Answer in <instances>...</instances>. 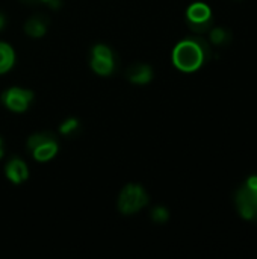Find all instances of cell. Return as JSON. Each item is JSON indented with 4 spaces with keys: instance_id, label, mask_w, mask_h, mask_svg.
<instances>
[{
    "instance_id": "cell-1",
    "label": "cell",
    "mask_w": 257,
    "mask_h": 259,
    "mask_svg": "<svg viewBox=\"0 0 257 259\" xmlns=\"http://www.w3.org/2000/svg\"><path fill=\"white\" fill-rule=\"evenodd\" d=\"M211 46L201 36L188 38L179 42L173 52L174 65L186 73L198 70L206 59L211 58Z\"/></svg>"
},
{
    "instance_id": "cell-2",
    "label": "cell",
    "mask_w": 257,
    "mask_h": 259,
    "mask_svg": "<svg viewBox=\"0 0 257 259\" xmlns=\"http://www.w3.org/2000/svg\"><path fill=\"white\" fill-rule=\"evenodd\" d=\"M148 203V196L141 185L129 184L123 188L118 197V209L123 214H135Z\"/></svg>"
},
{
    "instance_id": "cell-3",
    "label": "cell",
    "mask_w": 257,
    "mask_h": 259,
    "mask_svg": "<svg viewBox=\"0 0 257 259\" xmlns=\"http://www.w3.org/2000/svg\"><path fill=\"white\" fill-rule=\"evenodd\" d=\"M236 205L244 219L257 222V176L248 179V182L239 188Z\"/></svg>"
},
{
    "instance_id": "cell-4",
    "label": "cell",
    "mask_w": 257,
    "mask_h": 259,
    "mask_svg": "<svg viewBox=\"0 0 257 259\" xmlns=\"http://www.w3.org/2000/svg\"><path fill=\"white\" fill-rule=\"evenodd\" d=\"M188 24L195 33H204L209 32L214 26L212 12L211 8L204 3H194L186 11Z\"/></svg>"
},
{
    "instance_id": "cell-5",
    "label": "cell",
    "mask_w": 257,
    "mask_h": 259,
    "mask_svg": "<svg viewBox=\"0 0 257 259\" xmlns=\"http://www.w3.org/2000/svg\"><path fill=\"white\" fill-rule=\"evenodd\" d=\"M91 67L97 74L109 76L114 71V67H115L112 50L108 46H103V44L94 46L92 55H91Z\"/></svg>"
},
{
    "instance_id": "cell-6",
    "label": "cell",
    "mask_w": 257,
    "mask_h": 259,
    "mask_svg": "<svg viewBox=\"0 0 257 259\" xmlns=\"http://www.w3.org/2000/svg\"><path fill=\"white\" fill-rule=\"evenodd\" d=\"M33 99V93L24 88H9L2 94V102L5 106L14 112H24Z\"/></svg>"
},
{
    "instance_id": "cell-7",
    "label": "cell",
    "mask_w": 257,
    "mask_h": 259,
    "mask_svg": "<svg viewBox=\"0 0 257 259\" xmlns=\"http://www.w3.org/2000/svg\"><path fill=\"white\" fill-rule=\"evenodd\" d=\"M5 173H6V178L12 182V184H21L23 181L27 179L29 176V168L26 165L24 161L18 159V158H14L11 159L6 167H5Z\"/></svg>"
},
{
    "instance_id": "cell-8",
    "label": "cell",
    "mask_w": 257,
    "mask_h": 259,
    "mask_svg": "<svg viewBox=\"0 0 257 259\" xmlns=\"http://www.w3.org/2000/svg\"><path fill=\"white\" fill-rule=\"evenodd\" d=\"M126 77L127 80H130L132 83H138V85H144L147 82L151 80L153 77V70L150 65L147 64H135L130 65L126 70Z\"/></svg>"
},
{
    "instance_id": "cell-9",
    "label": "cell",
    "mask_w": 257,
    "mask_h": 259,
    "mask_svg": "<svg viewBox=\"0 0 257 259\" xmlns=\"http://www.w3.org/2000/svg\"><path fill=\"white\" fill-rule=\"evenodd\" d=\"M30 152H32V156L35 161H39V162L50 161L58 153V141L56 140L45 141V143L36 146L35 149H32Z\"/></svg>"
},
{
    "instance_id": "cell-10",
    "label": "cell",
    "mask_w": 257,
    "mask_h": 259,
    "mask_svg": "<svg viewBox=\"0 0 257 259\" xmlns=\"http://www.w3.org/2000/svg\"><path fill=\"white\" fill-rule=\"evenodd\" d=\"M47 18H44V15H33L30 17L26 24H24V32L32 36V38H39L45 33L47 30Z\"/></svg>"
},
{
    "instance_id": "cell-11",
    "label": "cell",
    "mask_w": 257,
    "mask_h": 259,
    "mask_svg": "<svg viewBox=\"0 0 257 259\" xmlns=\"http://www.w3.org/2000/svg\"><path fill=\"white\" fill-rule=\"evenodd\" d=\"M14 61H15L14 49L9 44L0 41V74L11 70L14 65Z\"/></svg>"
},
{
    "instance_id": "cell-12",
    "label": "cell",
    "mask_w": 257,
    "mask_h": 259,
    "mask_svg": "<svg viewBox=\"0 0 257 259\" xmlns=\"http://www.w3.org/2000/svg\"><path fill=\"white\" fill-rule=\"evenodd\" d=\"M209 39L215 46H226L232 41V33L224 27H212L209 30Z\"/></svg>"
},
{
    "instance_id": "cell-13",
    "label": "cell",
    "mask_w": 257,
    "mask_h": 259,
    "mask_svg": "<svg viewBox=\"0 0 257 259\" xmlns=\"http://www.w3.org/2000/svg\"><path fill=\"white\" fill-rule=\"evenodd\" d=\"M50 140H56V137H55L53 134H50V132L35 134V135H32V137L27 140V147H29V150H32V149H35L36 146H39V144H42V143H45V141H50Z\"/></svg>"
},
{
    "instance_id": "cell-14",
    "label": "cell",
    "mask_w": 257,
    "mask_h": 259,
    "mask_svg": "<svg viewBox=\"0 0 257 259\" xmlns=\"http://www.w3.org/2000/svg\"><path fill=\"white\" fill-rule=\"evenodd\" d=\"M151 219H153V222L162 225V223H167V222H168L170 212H168V209L164 208V206H156V208L151 211Z\"/></svg>"
},
{
    "instance_id": "cell-15",
    "label": "cell",
    "mask_w": 257,
    "mask_h": 259,
    "mask_svg": "<svg viewBox=\"0 0 257 259\" xmlns=\"http://www.w3.org/2000/svg\"><path fill=\"white\" fill-rule=\"evenodd\" d=\"M77 127H79V121H77L76 118H68L67 121H64V123L61 124V134L70 135V134H73Z\"/></svg>"
},
{
    "instance_id": "cell-16",
    "label": "cell",
    "mask_w": 257,
    "mask_h": 259,
    "mask_svg": "<svg viewBox=\"0 0 257 259\" xmlns=\"http://www.w3.org/2000/svg\"><path fill=\"white\" fill-rule=\"evenodd\" d=\"M27 2H44V3H47L48 6L55 8V9H58V8L61 6V0H27Z\"/></svg>"
},
{
    "instance_id": "cell-17",
    "label": "cell",
    "mask_w": 257,
    "mask_h": 259,
    "mask_svg": "<svg viewBox=\"0 0 257 259\" xmlns=\"http://www.w3.org/2000/svg\"><path fill=\"white\" fill-rule=\"evenodd\" d=\"M3 26H5V17H3V14H0V30L3 29Z\"/></svg>"
},
{
    "instance_id": "cell-18",
    "label": "cell",
    "mask_w": 257,
    "mask_h": 259,
    "mask_svg": "<svg viewBox=\"0 0 257 259\" xmlns=\"http://www.w3.org/2000/svg\"><path fill=\"white\" fill-rule=\"evenodd\" d=\"M3 156V143H2V138H0V158Z\"/></svg>"
}]
</instances>
